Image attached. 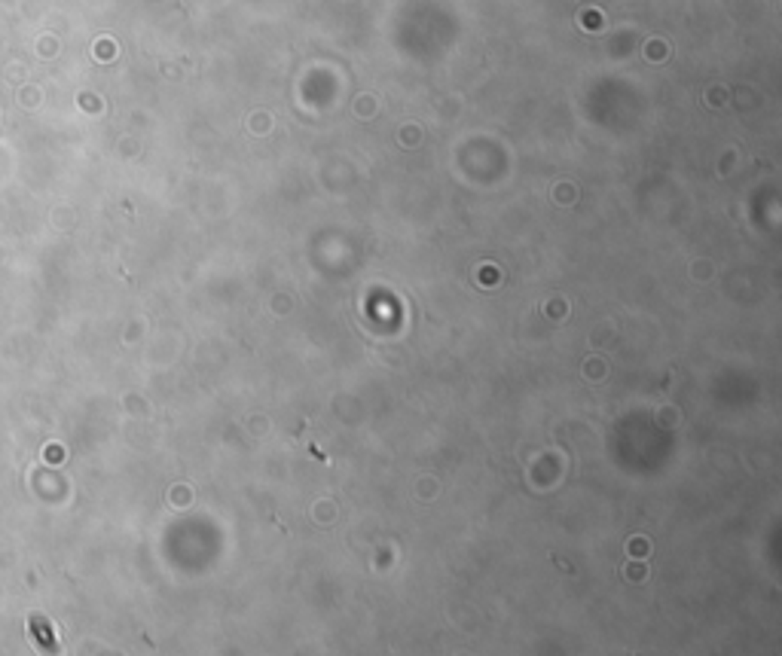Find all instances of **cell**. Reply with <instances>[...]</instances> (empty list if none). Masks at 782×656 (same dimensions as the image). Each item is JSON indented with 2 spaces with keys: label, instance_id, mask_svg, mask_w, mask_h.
Here are the masks:
<instances>
[{
  "label": "cell",
  "instance_id": "cell-1",
  "mask_svg": "<svg viewBox=\"0 0 782 656\" xmlns=\"http://www.w3.org/2000/svg\"><path fill=\"white\" fill-rule=\"evenodd\" d=\"M28 626H31L34 641H40V647H43L46 653H59V644H55V638H52V632H49V626H46L43 617H31V620H28Z\"/></svg>",
  "mask_w": 782,
  "mask_h": 656
}]
</instances>
